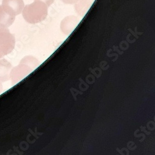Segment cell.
<instances>
[{"label": "cell", "instance_id": "cell-1", "mask_svg": "<svg viewBox=\"0 0 155 155\" xmlns=\"http://www.w3.org/2000/svg\"><path fill=\"white\" fill-rule=\"evenodd\" d=\"M48 6L43 2L35 1L25 6L22 9V16L30 23H36L44 19L47 15Z\"/></svg>", "mask_w": 155, "mask_h": 155}, {"label": "cell", "instance_id": "cell-2", "mask_svg": "<svg viewBox=\"0 0 155 155\" xmlns=\"http://www.w3.org/2000/svg\"><path fill=\"white\" fill-rule=\"evenodd\" d=\"M15 39L7 28L0 26V56L2 57L14 49Z\"/></svg>", "mask_w": 155, "mask_h": 155}, {"label": "cell", "instance_id": "cell-3", "mask_svg": "<svg viewBox=\"0 0 155 155\" xmlns=\"http://www.w3.org/2000/svg\"><path fill=\"white\" fill-rule=\"evenodd\" d=\"M2 6L7 14L15 17L22 12L24 3L23 0H3Z\"/></svg>", "mask_w": 155, "mask_h": 155}, {"label": "cell", "instance_id": "cell-4", "mask_svg": "<svg viewBox=\"0 0 155 155\" xmlns=\"http://www.w3.org/2000/svg\"><path fill=\"white\" fill-rule=\"evenodd\" d=\"M12 66L6 59H0V81L6 82L10 78Z\"/></svg>", "mask_w": 155, "mask_h": 155}, {"label": "cell", "instance_id": "cell-5", "mask_svg": "<svg viewBox=\"0 0 155 155\" xmlns=\"http://www.w3.org/2000/svg\"><path fill=\"white\" fill-rule=\"evenodd\" d=\"M92 2L91 0H78L75 3V9L78 14L84 16L86 12L91 6Z\"/></svg>", "mask_w": 155, "mask_h": 155}, {"label": "cell", "instance_id": "cell-6", "mask_svg": "<svg viewBox=\"0 0 155 155\" xmlns=\"http://www.w3.org/2000/svg\"><path fill=\"white\" fill-rule=\"evenodd\" d=\"M15 17L7 14L3 10L2 6L0 5V26L3 27L8 28L14 22Z\"/></svg>", "mask_w": 155, "mask_h": 155}, {"label": "cell", "instance_id": "cell-7", "mask_svg": "<svg viewBox=\"0 0 155 155\" xmlns=\"http://www.w3.org/2000/svg\"><path fill=\"white\" fill-rule=\"evenodd\" d=\"M35 1H40L43 3H44L47 6H50L51 4H52L55 0H35Z\"/></svg>", "mask_w": 155, "mask_h": 155}, {"label": "cell", "instance_id": "cell-8", "mask_svg": "<svg viewBox=\"0 0 155 155\" xmlns=\"http://www.w3.org/2000/svg\"><path fill=\"white\" fill-rule=\"evenodd\" d=\"M61 1L65 4L73 5V4H75L78 1V0H61Z\"/></svg>", "mask_w": 155, "mask_h": 155}, {"label": "cell", "instance_id": "cell-9", "mask_svg": "<svg viewBox=\"0 0 155 155\" xmlns=\"http://www.w3.org/2000/svg\"><path fill=\"white\" fill-rule=\"evenodd\" d=\"M2 91H3V85L2 82L0 81V94L2 92Z\"/></svg>", "mask_w": 155, "mask_h": 155}]
</instances>
